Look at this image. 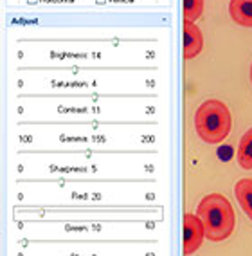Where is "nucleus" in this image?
Instances as JSON below:
<instances>
[{
  "label": "nucleus",
  "instance_id": "nucleus-1",
  "mask_svg": "<svg viewBox=\"0 0 252 256\" xmlns=\"http://www.w3.org/2000/svg\"><path fill=\"white\" fill-rule=\"evenodd\" d=\"M197 215L200 216L204 229H206V238L213 242H222L233 234L234 226H236V215H234L231 202L220 193H211L202 198Z\"/></svg>",
  "mask_w": 252,
  "mask_h": 256
},
{
  "label": "nucleus",
  "instance_id": "nucleus-2",
  "mask_svg": "<svg viewBox=\"0 0 252 256\" xmlns=\"http://www.w3.org/2000/svg\"><path fill=\"white\" fill-rule=\"evenodd\" d=\"M231 124H233L231 112L222 101H206L198 106L195 114V128L198 138L209 144H218L224 141L231 132Z\"/></svg>",
  "mask_w": 252,
  "mask_h": 256
},
{
  "label": "nucleus",
  "instance_id": "nucleus-3",
  "mask_svg": "<svg viewBox=\"0 0 252 256\" xmlns=\"http://www.w3.org/2000/svg\"><path fill=\"white\" fill-rule=\"evenodd\" d=\"M204 238H206V229L200 216L186 213L184 215V254L189 256L198 251V247L204 244Z\"/></svg>",
  "mask_w": 252,
  "mask_h": 256
},
{
  "label": "nucleus",
  "instance_id": "nucleus-6",
  "mask_svg": "<svg viewBox=\"0 0 252 256\" xmlns=\"http://www.w3.org/2000/svg\"><path fill=\"white\" fill-rule=\"evenodd\" d=\"M234 192H236V198H238L242 210L245 211L249 218L252 220V180L251 178H242V180H238Z\"/></svg>",
  "mask_w": 252,
  "mask_h": 256
},
{
  "label": "nucleus",
  "instance_id": "nucleus-5",
  "mask_svg": "<svg viewBox=\"0 0 252 256\" xmlns=\"http://www.w3.org/2000/svg\"><path fill=\"white\" fill-rule=\"evenodd\" d=\"M231 18L243 28H252V0H231Z\"/></svg>",
  "mask_w": 252,
  "mask_h": 256
},
{
  "label": "nucleus",
  "instance_id": "nucleus-4",
  "mask_svg": "<svg viewBox=\"0 0 252 256\" xmlns=\"http://www.w3.org/2000/svg\"><path fill=\"white\" fill-rule=\"evenodd\" d=\"M202 47H204L202 31L195 26V22L184 20V58L191 60L198 56Z\"/></svg>",
  "mask_w": 252,
  "mask_h": 256
},
{
  "label": "nucleus",
  "instance_id": "nucleus-8",
  "mask_svg": "<svg viewBox=\"0 0 252 256\" xmlns=\"http://www.w3.org/2000/svg\"><path fill=\"white\" fill-rule=\"evenodd\" d=\"M204 13V0H184V20L195 22Z\"/></svg>",
  "mask_w": 252,
  "mask_h": 256
},
{
  "label": "nucleus",
  "instance_id": "nucleus-9",
  "mask_svg": "<svg viewBox=\"0 0 252 256\" xmlns=\"http://www.w3.org/2000/svg\"><path fill=\"white\" fill-rule=\"evenodd\" d=\"M251 82H252V65H251Z\"/></svg>",
  "mask_w": 252,
  "mask_h": 256
},
{
  "label": "nucleus",
  "instance_id": "nucleus-7",
  "mask_svg": "<svg viewBox=\"0 0 252 256\" xmlns=\"http://www.w3.org/2000/svg\"><path fill=\"white\" fill-rule=\"evenodd\" d=\"M236 157H238V162L243 170H252V128H249V132L243 134Z\"/></svg>",
  "mask_w": 252,
  "mask_h": 256
}]
</instances>
